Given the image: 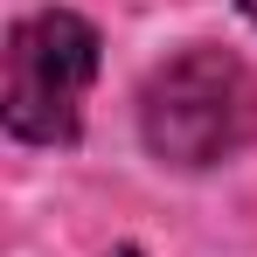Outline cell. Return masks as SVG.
<instances>
[{
  "mask_svg": "<svg viewBox=\"0 0 257 257\" xmlns=\"http://www.w3.org/2000/svg\"><path fill=\"white\" fill-rule=\"evenodd\" d=\"M139 132L167 167H215L257 139V84L229 49H188L139 90Z\"/></svg>",
  "mask_w": 257,
  "mask_h": 257,
  "instance_id": "cell-1",
  "label": "cell"
},
{
  "mask_svg": "<svg viewBox=\"0 0 257 257\" xmlns=\"http://www.w3.org/2000/svg\"><path fill=\"white\" fill-rule=\"evenodd\" d=\"M97 77V28L49 7L14 21L7 35V132L28 146H63L84 125V97Z\"/></svg>",
  "mask_w": 257,
  "mask_h": 257,
  "instance_id": "cell-2",
  "label": "cell"
},
{
  "mask_svg": "<svg viewBox=\"0 0 257 257\" xmlns=\"http://www.w3.org/2000/svg\"><path fill=\"white\" fill-rule=\"evenodd\" d=\"M236 7H243V14H250V21H257V0H236Z\"/></svg>",
  "mask_w": 257,
  "mask_h": 257,
  "instance_id": "cell-3",
  "label": "cell"
},
{
  "mask_svg": "<svg viewBox=\"0 0 257 257\" xmlns=\"http://www.w3.org/2000/svg\"><path fill=\"white\" fill-rule=\"evenodd\" d=\"M104 257H139V250H125V243H118V250H104Z\"/></svg>",
  "mask_w": 257,
  "mask_h": 257,
  "instance_id": "cell-4",
  "label": "cell"
}]
</instances>
